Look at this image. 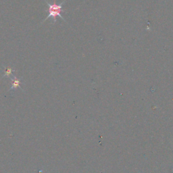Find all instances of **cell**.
Here are the masks:
<instances>
[{"label":"cell","instance_id":"obj_2","mask_svg":"<svg viewBox=\"0 0 173 173\" xmlns=\"http://www.w3.org/2000/svg\"><path fill=\"white\" fill-rule=\"evenodd\" d=\"M11 80H12V86L10 87L8 91L14 89H17L18 87H19L20 89H22V87H20V82H21L20 80L18 79L14 75H13V79H11Z\"/></svg>","mask_w":173,"mask_h":173},{"label":"cell","instance_id":"obj_3","mask_svg":"<svg viewBox=\"0 0 173 173\" xmlns=\"http://www.w3.org/2000/svg\"><path fill=\"white\" fill-rule=\"evenodd\" d=\"M14 71V70H13L12 68H11L10 67H8L6 68V71H5V74L3 76V77H8V78H10V76H11L12 75V72Z\"/></svg>","mask_w":173,"mask_h":173},{"label":"cell","instance_id":"obj_1","mask_svg":"<svg viewBox=\"0 0 173 173\" xmlns=\"http://www.w3.org/2000/svg\"><path fill=\"white\" fill-rule=\"evenodd\" d=\"M45 1L46 4L47 5V6H48V9L46 10V12H48V16L46 17V18L43 20V22H45L46 20L48 19L49 18L51 17L53 18L54 23H56L57 16L60 17L62 20L66 22L63 16L61 15V12H64V11L62 10V6H63L65 1L62 2L60 4H56L55 2L54 3H50L49 2H47L46 0H45Z\"/></svg>","mask_w":173,"mask_h":173}]
</instances>
